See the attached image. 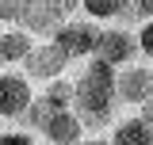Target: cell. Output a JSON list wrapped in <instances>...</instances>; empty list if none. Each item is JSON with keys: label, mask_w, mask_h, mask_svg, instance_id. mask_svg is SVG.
<instances>
[{"label": "cell", "mask_w": 153, "mask_h": 145, "mask_svg": "<svg viewBox=\"0 0 153 145\" xmlns=\"http://www.w3.org/2000/svg\"><path fill=\"white\" fill-rule=\"evenodd\" d=\"M73 84H76L73 111H76V118L84 122V130L88 126L100 130L107 122H115V103H119V95H115V65L92 57Z\"/></svg>", "instance_id": "6da1fadb"}, {"label": "cell", "mask_w": 153, "mask_h": 145, "mask_svg": "<svg viewBox=\"0 0 153 145\" xmlns=\"http://www.w3.org/2000/svg\"><path fill=\"white\" fill-rule=\"evenodd\" d=\"M100 31H103V27H96L92 19H65L54 35H50V42H54L57 50L73 61V57H88V54H96Z\"/></svg>", "instance_id": "7a4b0ae2"}, {"label": "cell", "mask_w": 153, "mask_h": 145, "mask_svg": "<svg viewBox=\"0 0 153 145\" xmlns=\"http://www.w3.org/2000/svg\"><path fill=\"white\" fill-rule=\"evenodd\" d=\"M35 99L27 72H0V118H23Z\"/></svg>", "instance_id": "3957f363"}, {"label": "cell", "mask_w": 153, "mask_h": 145, "mask_svg": "<svg viewBox=\"0 0 153 145\" xmlns=\"http://www.w3.org/2000/svg\"><path fill=\"white\" fill-rule=\"evenodd\" d=\"M115 95H119V103H134V107L153 99V69L149 65H123V69H115Z\"/></svg>", "instance_id": "277c9868"}, {"label": "cell", "mask_w": 153, "mask_h": 145, "mask_svg": "<svg viewBox=\"0 0 153 145\" xmlns=\"http://www.w3.org/2000/svg\"><path fill=\"white\" fill-rule=\"evenodd\" d=\"M134 54H138V35L126 31V27H107V31H100V42H96V54L100 61H107L115 69H123V65H130Z\"/></svg>", "instance_id": "5b68a950"}, {"label": "cell", "mask_w": 153, "mask_h": 145, "mask_svg": "<svg viewBox=\"0 0 153 145\" xmlns=\"http://www.w3.org/2000/svg\"><path fill=\"white\" fill-rule=\"evenodd\" d=\"M65 65H69V57L61 54L54 42H35L31 57L23 61V72H27L31 80H57V76L65 72Z\"/></svg>", "instance_id": "8992f818"}, {"label": "cell", "mask_w": 153, "mask_h": 145, "mask_svg": "<svg viewBox=\"0 0 153 145\" xmlns=\"http://www.w3.org/2000/svg\"><path fill=\"white\" fill-rule=\"evenodd\" d=\"M42 138H46L50 145H76L80 138H84V122L76 118L73 107L50 111V115H46V122H42Z\"/></svg>", "instance_id": "52a82bcc"}, {"label": "cell", "mask_w": 153, "mask_h": 145, "mask_svg": "<svg viewBox=\"0 0 153 145\" xmlns=\"http://www.w3.org/2000/svg\"><path fill=\"white\" fill-rule=\"evenodd\" d=\"M35 50V35L27 27H8L0 31V65H23Z\"/></svg>", "instance_id": "ba28073f"}, {"label": "cell", "mask_w": 153, "mask_h": 145, "mask_svg": "<svg viewBox=\"0 0 153 145\" xmlns=\"http://www.w3.org/2000/svg\"><path fill=\"white\" fill-rule=\"evenodd\" d=\"M111 145H153V122H146L142 115H130V118H115L111 126Z\"/></svg>", "instance_id": "9c48e42d"}, {"label": "cell", "mask_w": 153, "mask_h": 145, "mask_svg": "<svg viewBox=\"0 0 153 145\" xmlns=\"http://www.w3.org/2000/svg\"><path fill=\"white\" fill-rule=\"evenodd\" d=\"M73 95H76V84L73 80H46V92L38 95L46 107H54V111H65V107H73Z\"/></svg>", "instance_id": "30bf717a"}, {"label": "cell", "mask_w": 153, "mask_h": 145, "mask_svg": "<svg viewBox=\"0 0 153 145\" xmlns=\"http://www.w3.org/2000/svg\"><path fill=\"white\" fill-rule=\"evenodd\" d=\"M126 0H80V12L88 19H119V16H126Z\"/></svg>", "instance_id": "8fae6325"}, {"label": "cell", "mask_w": 153, "mask_h": 145, "mask_svg": "<svg viewBox=\"0 0 153 145\" xmlns=\"http://www.w3.org/2000/svg\"><path fill=\"white\" fill-rule=\"evenodd\" d=\"M23 4H27V0H0V23L19 27V19H23Z\"/></svg>", "instance_id": "7c38bea8"}, {"label": "cell", "mask_w": 153, "mask_h": 145, "mask_svg": "<svg viewBox=\"0 0 153 145\" xmlns=\"http://www.w3.org/2000/svg\"><path fill=\"white\" fill-rule=\"evenodd\" d=\"M134 35H138V54L153 57V19H146V23H142Z\"/></svg>", "instance_id": "4fadbf2b"}, {"label": "cell", "mask_w": 153, "mask_h": 145, "mask_svg": "<svg viewBox=\"0 0 153 145\" xmlns=\"http://www.w3.org/2000/svg\"><path fill=\"white\" fill-rule=\"evenodd\" d=\"M0 145H38L31 130H4L0 134Z\"/></svg>", "instance_id": "5bb4252c"}, {"label": "cell", "mask_w": 153, "mask_h": 145, "mask_svg": "<svg viewBox=\"0 0 153 145\" xmlns=\"http://www.w3.org/2000/svg\"><path fill=\"white\" fill-rule=\"evenodd\" d=\"M126 16H138L142 23H146V19H153V0H130Z\"/></svg>", "instance_id": "9a60e30c"}, {"label": "cell", "mask_w": 153, "mask_h": 145, "mask_svg": "<svg viewBox=\"0 0 153 145\" xmlns=\"http://www.w3.org/2000/svg\"><path fill=\"white\" fill-rule=\"evenodd\" d=\"M142 118H146V122H153V99H146V103H142Z\"/></svg>", "instance_id": "2e32d148"}, {"label": "cell", "mask_w": 153, "mask_h": 145, "mask_svg": "<svg viewBox=\"0 0 153 145\" xmlns=\"http://www.w3.org/2000/svg\"><path fill=\"white\" fill-rule=\"evenodd\" d=\"M76 145H111V141H107V138H80Z\"/></svg>", "instance_id": "e0dca14e"}]
</instances>
